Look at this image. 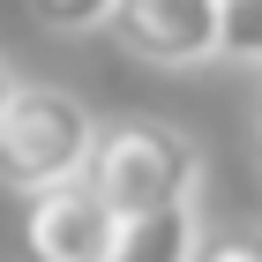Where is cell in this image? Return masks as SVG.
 <instances>
[{
    "mask_svg": "<svg viewBox=\"0 0 262 262\" xmlns=\"http://www.w3.org/2000/svg\"><path fill=\"white\" fill-rule=\"evenodd\" d=\"M255 158H262V113H255Z\"/></svg>",
    "mask_w": 262,
    "mask_h": 262,
    "instance_id": "10",
    "label": "cell"
},
{
    "mask_svg": "<svg viewBox=\"0 0 262 262\" xmlns=\"http://www.w3.org/2000/svg\"><path fill=\"white\" fill-rule=\"evenodd\" d=\"M82 187L135 232V225H150V217L195 210V195H202V150H195V135L172 127V120L120 113V120H98V135H90Z\"/></svg>",
    "mask_w": 262,
    "mask_h": 262,
    "instance_id": "1",
    "label": "cell"
},
{
    "mask_svg": "<svg viewBox=\"0 0 262 262\" xmlns=\"http://www.w3.org/2000/svg\"><path fill=\"white\" fill-rule=\"evenodd\" d=\"M120 240H127V225L113 217L82 180L23 202V255L30 262H113Z\"/></svg>",
    "mask_w": 262,
    "mask_h": 262,
    "instance_id": "4",
    "label": "cell"
},
{
    "mask_svg": "<svg viewBox=\"0 0 262 262\" xmlns=\"http://www.w3.org/2000/svg\"><path fill=\"white\" fill-rule=\"evenodd\" d=\"M195 240H202V210H172V217L135 225L113 262H195Z\"/></svg>",
    "mask_w": 262,
    "mask_h": 262,
    "instance_id": "5",
    "label": "cell"
},
{
    "mask_svg": "<svg viewBox=\"0 0 262 262\" xmlns=\"http://www.w3.org/2000/svg\"><path fill=\"white\" fill-rule=\"evenodd\" d=\"M15 90H23V82H15V68L0 60V113H8V105H15Z\"/></svg>",
    "mask_w": 262,
    "mask_h": 262,
    "instance_id": "9",
    "label": "cell"
},
{
    "mask_svg": "<svg viewBox=\"0 0 262 262\" xmlns=\"http://www.w3.org/2000/svg\"><path fill=\"white\" fill-rule=\"evenodd\" d=\"M195 262H262V225H247V232H217V240H195Z\"/></svg>",
    "mask_w": 262,
    "mask_h": 262,
    "instance_id": "8",
    "label": "cell"
},
{
    "mask_svg": "<svg viewBox=\"0 0 262 262\" xmlns=\"http://www.w3.org/2000/svg\"><path fill=\"white\" fill-rule=\"evenodd\" d=\"M217 60L262 68V0H225V15H217Z\"/></svg>",
    "mask_w": 262,
    "mask_h": 262,
    "instance_id": "6",
    "label": "cell"
},
{
    "mask_svg": "<svg viewBox=\"0 0 262 262\" xmlns=\"http://www.w3.org/2000/svg\"><path fill=\"white\" fill-rule=\"evenodd\" d=\"M23 8H30V23H38V30L75 38V30H105V15H113L120 0H23Z\"/></svg>",
    "mask_w": 262,
    "mask_h": 262,
    "instance_id": "7",
    "label": "cell"
},
{
    "mask_svg": "<svg viewBox=\"0 0 262 262\" xmlns=\"http://www.w3.org/2000/svg\"><path fill=\"white\" fill-rule=\"evenodd\" d=\"M90 105L60 82H23L15 105L0 113V187L8 195H53V187L82 180V165H90Z\"/></svg>",
    "mask_w": 262,
    "mask_h": 262,
    "instance_id": "2",
    "label": "cell"
},
{
    "mask_svg": "<svg viewBox=\"0 0 262 262\" xmlns=\"http://www.w3.org/2000/svg\"><path fill=\"white\" fill-rule=\"evenodd\" d=\"M217 15L225 0H120L105 30L142 68H202L217 60Z\"/></svg>",
    "mask_w": 262,
    "mask_h": 262,
    "instance_id": "3",
    "label": "cell"
}]
</instances>
